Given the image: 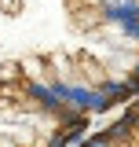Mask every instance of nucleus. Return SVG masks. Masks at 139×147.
<instances>
[{
  "instance_id": "1",
  "label": "nucleus",
  "mask_w": 139,
  "mask_h": 147,
  "mask_svg": "<svg viewBox=\"0 0 139 147\" xmlns=\"http://www.w3.org/2000/svg\"><path fill=\"white\" fill-rule=\"evenodd\" d=\"M139 96V0H0V147H73Z\"/></svg>"
},
{
  "instance_id": "2",
  "label": "nucleus",
  "mask_w": 139,
  "mask_h": 147,
  "mask_svg": "<svg viewBox=\"0 0 139 147\" xmlns=\"http://www.w3.org/2000/svg\"><path fill=\"white\" fill-rule=\"evenodd\" d=\"M73 147H139V96L117 110L114 121H106L103 129H92Z\"/></svg>"
}]
</instances>
